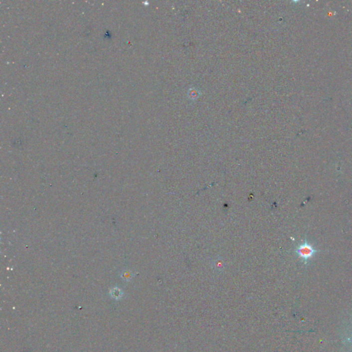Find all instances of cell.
<instances>
[{
    "mask_svg": "<svg viewBox=\"0 0 352 352\" xmlns=\"http://www.w3.org/2000/svg\"><path fill=\"white\" fill-rule=\"evenodd\" d=\"M295 253L307 266L312 259L315 258L317 254L320 253V250L317 249L308 239H305L296 247Z\"/></svg>",
    "mask_w": 352,
    "mask_h": 352,
    "instance_id": "6da1fadb",
    "label": "cell"
},
{
    "mask_svg": "<svg viewBox=\"0 0 352 352\" xmlns=\"http://www.w3.org/2000/svg\"><path fill=\"white\" fill-rule=\"evenodd\" d=\"M132 273L129 271V270H124V271H123L122 273H121V277H123V279H125V280H130V279L132 278Z\"/></svg>",
    "mask_w": 352,
    "mask_h": 352,
    "instance_id": "7a4b0ae2",
    "label": "cell"
}]
</instances>
